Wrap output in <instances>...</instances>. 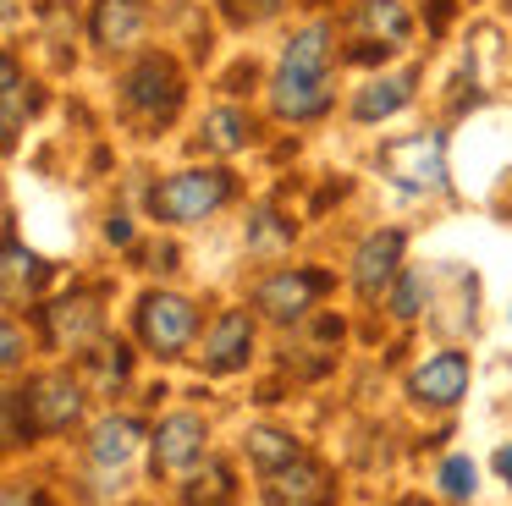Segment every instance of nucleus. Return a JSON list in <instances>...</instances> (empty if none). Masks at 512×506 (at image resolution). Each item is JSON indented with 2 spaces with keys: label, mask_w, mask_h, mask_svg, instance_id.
<instances>
[{
  "label": "nucleus",
  "mask_w": 512,
  "mask_h": 506,
  "mask_svg": "<svg viewBox=\"0 0 512 506\" xmlns=\"http://www.w3.org/2000/svg\"><path fill=\"white\" fill-rule=\"evenodd\" d=\"M391 314H397V319L419 314V275H402V281H397V292H391Z\"/></svg>",
  "instance_id": "a878e982"
},
{
  "label": "nucleus",
  "mask_w": 512,
  "mask_h": 506,
  "mask_svg": "<svg viewBox=\"0 0 512 506\" xmlns=\"http://www.w3.org/2000/svg\"><path fill=\"white\" fill-rule=\"evenodd\" d=\"M232 198V171L221 165H204V171H177L149 193V209L171 226H188V220H204Z\"/></svg>",
  "instance_id": "f03ea898"
},
{
  "label": "nucleus",
  "mask_w": 512,
  "mask_h": 506,
  "mask_svg": "<svg viewBox=\"0 0 512 506\" xmlns=\"http://www.w3.org/2000/svg\"><path fill=\"white\" fill-rule=\"evenodd\" d=\"M204 451V418L199 413H171L155 429V473H182Z\"/></svg>",
  "instance_id": "9b49d317"
},
{
  "label": "nucleus",
  "mask_w": 512,
  "mask_h": 506,
  "mask_svg": "<svg viewBox=\"0 0 512 506\" xmlns=\"http://www.w3.org/2000/svg\"><path fill=\"white\" fill-rule=\"evenodd\" d=\"M265 479H270V490H265L270 506H331V495H336L331 473L314 457H298V462H287V468L265 473Z\"/></svg>",
  "instance_id": "6e6552de"
},
{
  "label": "nucleus",
  "mask_w": 512,
  "mask_h": 506,
  "mask_svg": "<svg viewBox=\"0 0 512 506\" xmlns=\"http://www.w3.org/2000/svg\"><path fill=\"white\" fill-rule=\"evenodd\" d=\"M105 237H111V242H127V237H133V226H127V215H111V226H105Z\"/></svg>",
  "instance_id": "c85d7f7f"
},
{
  "label": "nucleus",
  "mask_w": 512,
  "mask_h": 506,
  "mask_svg": "<svg viewBox=\"0 0 512 506\" xmlns=\"http://www.w3.org/2000/svg\"><path fill=\"white\" fill-rule=\"evenodd\" d=\"M413 83H419V72L375 77V83H369L364 94L353 99V116H358V121H380V116H391V110H402V105L413 99Z\"/></svg>",
  "instance_id": "2eb2a0df"
},
{
  "label": "nucleus",
  "mask_w": 512,
  "mask_h": 506,
  "mask_svg": "<svg viewBox=\"0 0 512 506\" xmlns=\"http://www.w3.org/2000/svg\"><path fill=\"white\" fill-rule=\"evenodd\" d=\"M182 501L188 506H232L237 501V484H232V468L226 462H204V473H193L188 490H182Z\"/></svg>",
  "instance_id": "6ab92c4d"
},
{
  "label": "nucleus",
  "mask_w": 512,
  "mask_h": 506,
  "mask_svg": "<svg viewBox=\"0 0 512 506\" xmlns=\"http://www.w3.org/2000/svg\"><path fill=\"white\" fill-rule=\"evenodd\" d=\"M402 506H424V501H402Z\"/></svg>",
  "instance_id": "7c9ffc66"
},
{
  "label": "nucleus",
  "mask_w": 512,
  "mask_h": 506,
  "mask_svg": "<svg viewBox=\"0 0 512 506\" xmlns=\"http://www.w3.org/2000/svg\"><path fill=\"white\" fill-rule=\"evenodd\" d=\"M6 506H50L39 490H6Z\"/></svg>",
  "instance_id": "cd10ccee"
},
{
  "label": "nucleus",
  "mask_w": 512,
  "mask_h": 506,
  "mask_svg": "<svg viewBox=\"0 0 512 506\" xmlns=\"http://www.w3.org/2000/svg\"><path fill=\"white\" fill-rule=\"evenodd\" d=\"M325 286H331V275H325V270H281V275H270V281L254 292V303L265 308L270 319L287 325V319L309 314V303L325 292Z\"/></svg>",
  "instance_id": "0eeeda50"
},
{
  "label": "nucleus",
  "mask_w": 512,
  "mask_h": 506,
  "mask_svg": "<svg viewBox=\"0 0 512 506\" xmlns=\"http://www.w3.org/2000/svg\"><path fill=\"white\" fill-rule=\"evenodd\" d=\"M50 281V264L39 253H28L23 242H6V297H23V292H39Z\"/></svg>",
  "instance_id": "aec40b11"
},
{
  "label": "nucleus",
  "mask_w": 512,
  "mask_h": 506,
  "mask_svg": "<svg viewBox=\"0 0 512 506\" xmlns=\"http://www.w3.org/2000/svg\"><path fill=\"white\" fill-rule=\"evenodd\" d=\"M248 352H254V319L243 314V308H226L221 319L210 325V336H204V369L210 374H232L248 363Z\"/></svg>",
  "instance_id": "1a4fd4ad"
},
{
  "label": "nucleus",
  "mask_w": 512,
  "mask_h": 506,
  "mask_svg": "<svg viewBox=\"0 0 512 506\" xmlns=\"http://www.w3.org/2000/svg\"><path fill=\"white\" fill-rule=\"evenodd\" d=\"M441 490L452 495V501H468V495H474V462H468V457H446Z\"/></svg>",
  "instance_id": "b1692460"
},
{
  "label": "nucleus",
  "mask_w": 512,
  "mask_h": 506,
  "mask_svg": "<svg viewBox=\"0 0 512 506\" xmlns=\"http://www.w3.org/2000/svg\"><path fill=\"white\" fill-rule=\"evenodd\" d=\"M149 28V11L144 0H94V17H89V33L94 44L105 50H133Z\"/></svg>",
  "instance_id": "f8f14e48"
},
{
  "label": "nucleus",
  "mask_w": 512,
  "mask_h": 506,
  "mask_svg": "<svg viewBox=\"0 0 512 506\" xmlns=\"http://www.w3.org/2000/svg\"><path fill=\"white\" fill-rule=\"evenodd\" d=\"M325 66H331V28L309 22L287 44V55L276 66V83H270V105H276L281 121H314L331 105V72Z\"/></svg>",
  "instance_id": "f257e3e1"
},
{
  "label": "nucleus",
  "mask_w": 512,
  "mask_h": 506,
  "mask_svg": "<svg viewBox=\"0 0 512 506\" xmlns=\"http://www.w3.org/2000/svg\"><path fill=\"white\" fill-rule=\"evenodd\" d=\"M226 17L237 22V28H254V22H270L281 11V0H221Z\"/></svg>",
  "instance_id": "393cba45"
},
{
  "label": "nucleus",
  "mask_w": 512,
  "mask_h": 506,
  "mask_svg": "<svg viewBox=\"0 0 512 506\" xmlns=\"http://www.w3.org/2000/svg\"><path fill=\"white\" fill-rule=\"evenodd\" d=\"M138 440H144V429H138V418H105L100 429H94V440H89V451H94V462L100 468H122L127 457L138 451Z\"/></svg>",
  "instance_id": "dca6fc26"
},
{
  "label": "nucleus",
  "mask_w": 512,
  "mask_h": 506,
  "mask_svg": "<svg viewBox=\"0 0 512 506\" xmlns=\"http://www.w3.org/2000/svg\"><path fill=\"white\" fill-rule=\"evenodd\" d=\"M0 77H6V88H0V105H6V116H0V138L17 143V132H23L28 110H34V99H28V83H23V66H17V55H6V66H0Z\"/></svg>",
  "instance_id": "a211bd4d"
},
{
  "label": "nucleus",
  "mask_w": 512,
  "mask_h": 506,
  "mask_svg": "<svg viewBox=\"0 0 512 506\" xmlns=\"http://www.w3.org/2000/svg\"><path fill=\"white\" fill-rule=\"evenodd\" d=\"M358 28L375 33L380 44H402L413 33V17L402 11V0H364L358 6Z\"/></svg>",
  "instance_id": "f3484780"
},
{
  "label": "nucleus",
  "mask_w": 512,
  "mask_h": 506,
  "mask_svg": "<svg viewBox=\"0 0 512 506\" xmlns=\"http://www.w3.org/2000/svg\"><path fill=\"white\" fill-rule=\"evenodd\" d=\"M17 363H23V330L6 325V369H17Z\"/></svg>",
  "instance_id": "bb28decb"
},
{
  "label": "nucleus",
  "mask_w": 512,
  "mask_h": 506,
  "mask_svg": "<svg viewBox=\"0 0 512 506\" xmlns=\"http://www.w3.org/2000/svg\"><path fill=\"white\" fill-rule=\"evenodd\" d=\"M193 330H199V314H193L188 297L149 292L144 303H138V336H144L160 358H177V352L193 341Z\"/></svg>",
  "instance_id": "20e7f679"
},
{
  "label": "nucleus",
  "mask_w": 512,
  "mask_h": 506,
  "mask_svg": "<svg viewBox=\"0 0 512 506\" xmlns=\"http://www.w3.org/2000/svg\"><path fill=\"white\" fill-rule=\"evenodd\" d=\"M496 473L512 484V446H501V451H496Z\"/></svg>",
  "instance_id": "c756f323"
},
{
  "label": "nucleus",
  "mask_w": 512,
  "mask_h": 506,
  "mask_svg": "<svg viewBox=\"0 0 512 506\" xmlns=\"http://www.w3.org/2000/svg\"><path fill=\"white\" fill-rule=\"evenodd\" d=\"M248 457H254L259 473H276V468H287V462H298L303 446L287 429H254V435H248Z\"/></svg>",
  "instance_id": "4be33fe9"
},
{
  "label": "nucleus",
  "mask_w": 512,
  "mask_h": 506,
  "mask_svg": "<svg viewBox=\"0 0 512 506\" xmlns=\"http://www.w3.org/2000/svg\"><path fill=\"white\" fill-rule=\"evenodd\" d=\"M397 259H402V231H375V237H364V248H358V259H353V286L364 297H380L397 281Z\"/></svg>",
  "instance_id": "4468645a"
},
{
  "label": "nucleus",
  "mask_w": 512,
  "mask_h": 506,
  "mask_svg": "<svg viewBox=\"0 0 512 506\" xmlns=\"http://www.w3.org/2000/svg\"><path fill=\"white\" fill-rule=\"evenodd\" d=\"M89 363H94V380L100 385H122L127 369H133V352H127L122 341H105L100 352H89Z\"/></svg>",
  "instance_id": "5701e85b"
},
{
  "label": "nucleus",
  "mask_w": 512,
  "mask_h": 506,
  "mask_svg": "<svg viewBox=\"0 0 512 506\" xmlns=\"http://www.w3.org/2000/svg\"><path fill=\"white\" fill-rule=\"evenodd\" d=\"M468 391V358L463 352H435L413 369V396L430 407H452Z\"/></svg>",
  "instance_id": "ddd939ff"
},
{
  "label": "nucleus",
  "mask_w": 512,
  "mask_h": 506,
  "mask_svg": "<svg viewBox=\"0 0 512 506\" xmlns=\"http://www.w3.org/2000/svg\"><path fill=\"white\" fill-rule=\"evenodd\" d=\"M122 105H127V116L144 121V127H166L182 110L177 61H171V55H144V61L122 77Z\"/></svg>",
  "instance_id": "7ed1b4c3"
},
{
  "label": "nucleus",
  "mask_w": 512,
  "mask_h": 506,
  "mask_svg": "<svg viewBox=\"0 0 512 506\" xmlns=\"http://www.w3.org/2000/svg\"><path fill=\"white\" fill-rule=\"evenodd\" d=\"M23 396H28V424L45 429V435L72 429L78 413H83V385L72 380V374H39Z\"/></svg>",
  "instance_id": "423d86ee"
},
{
  "label": "nucleus",
  "mask_w": 512,
  "mask_h": 506,
  "mask_svg": "<svg viewBox=\"0 0 512 506\" xmlns=\"http://www.w3.org/2000/svg\"><path fill=\"white\" fill-rule=\"evenodd\" d=\"M45 336H50V347H61V352L89 347V341L100 336V303H94L89 292H72V297H61V303H50L45 308Z\"/></svg>",
  "instance_id": "9d476101"
},
{
  "label": "nucleus",
  "mask_w": 512,
  "mask_h": 506,
  "mask_svg": "<svg viewBox=\"0 0 512 506\" xmlns=\"http://www.w3.org/2000/svg\"><path fill=\"white\" fill-rule=\"evenodd\" d=\"M380 165H386V176H397L402 187H441V176H446L441 132H413V138L386 143Z\"/></svg>",
  "instance_id": "39448f33"
},
{
  "label": "nucleus",
  "mask_w": 512,
  "mask_h": 506,
  "mask_svg": "<svg viewBox=\"0 0 512 506\" xmlns=\"http://www.w3.org/2000/svg\"><path fill=\"white\" fill-rule=\"evenodd\" d=\"M248 132H254V121H248L243 110H210V116H204L199 143H204V149H215V154H237L248 143Z\"/></svg>",
  "instance_id": "412c9836"
}]
</instances>
